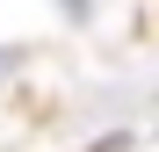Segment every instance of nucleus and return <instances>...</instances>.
Instances as JSON below:
<instances>
[{
  "mask_svg": "<svg viewBox=\"0 0 159 152\" xmlns=\"http://www.w3.org/2000/svg\"><path fill=\"white\" fill-rule=\"evenodd\" d=\"M15 65H22V51H0V80H7V72H15Z\"/></svg>",
  "mask_w": 159,
  "mask_h": 152,
  "instance_id": "1",
  "label": "nucleus"
}]
</instances>
